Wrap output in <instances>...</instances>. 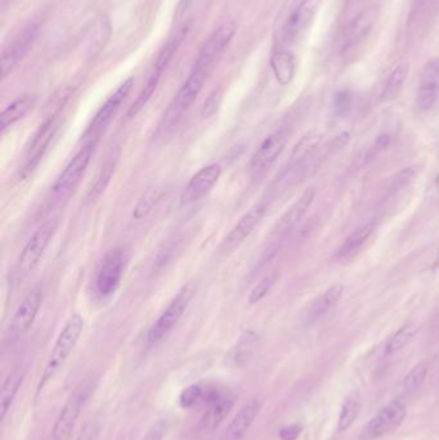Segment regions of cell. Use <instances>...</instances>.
Wrapping results in <instances>:
<instances>
[{
	"mask_svg": "<svg viewBox=\"0 0 439 440\" xmlns=\"http://www.w3.org/2000/svg\"><path fill=\"white\" fill-rule=\"evenodd\" d=\"M428 374V367L424 363H420L416 367H413L402 382V390L405 394H413L425 382Z\"/></svg>",
	"mask_w": 439,
	"mask_h": 440,
	"instance_id": "obj_35",
	"label": "cell"
},
{
	"mask_svg": "<svg viewBox=\"0 0 439 440\" xmlns=\"http://www.w3.org/2000/svg\"><path fill=\"white\" fill-rule=\"evenodd\" d=\"M359 409H361V398L357 392H353L352 394L346 396V401L340 411L339 421H338L339 431H344L352 425L358 416Z\"/></svg>",
	"mask_w": 439,
	"mask_h": 440,
	"instance_id": "obj_32",
	"label": "cell"
},
{
	"mask_svg": "<svg viewBox=\"0 0 439 440\" xmlns=\"http://www.w3.org/2000/svg\"><path fill=\"white\" fill-rule=\"evenodd\" d=\"M319 142H321V135L319 133H308L306 135H304L294 148L291 158H291L290 166L301 168L306 158H311L314 150L319 147Z\"/></svg>",
	"mask_w": 439,
	"mask_h": 440,
	"instance_id": "obj_29",
	"label": "cell"
},
{
	"mask_svg": "<svg viewBox=\"0 0 439 440\" xmlns=\"http://www.w3.org/2000/svg\"><path fill=\"white\" fill-rule=\"evenodd\" d=\"M36 102L35 94H25L20 98L14 99L11 105H8L0 116V131L4 132L7 128L25 118L30 110H33Z\"/></svg>",
	"mask_w": 439,
	"mask_h": 440,
	"instance_id": "obj_25",
	"label": "cell"
},
{
	"mask_svg": "<svg viewBox=\"0 0 439 440\" xmlns=\"http://www.w3.org/2000/svg\"><path fill=\"white\" fill-rule=\"evenodd\" d=\"M287 140L289 132L286 129H279L277 132L269 134L250 160V173L258 177L266 173L282 153L284 148L286 147Z\"/></svg>",
	"mask_w": 439,
	"mask_h": 440,
	"instance_id": "obj_12",
	"label": "cell"
},
{
	"mask_svg": "<svg viewBox=\"0 0 439 440\" xmlns=\"http://www.w3.org/2000/svg\"><path fill=\"white\" fill-rule=\"evenodd\" d=\"M375 230H376V224L366 223L358 227L357 230H353L352 233L344 240V242L341 243L336 257L351 259L354 257L359 250L365 246V243L370 240V237L373 236Z\"/></svg>",
	"mask_w": 439,
	"mask_h": 440,
	"instance_id": "obj_24",
	"label": "cell"
},
{
	"mask_svg": "<svg viewBox=\"0 0 439 440\" xmlns=\"http://www.w3.org/2000/svg\"><path fill=\"white\" fill-rule=\"evenodd\" d=\"M234 404V398L231 394H222L217 401L207 404L205 414H202L199 422V429L202 431H213L214 429L220 426L223 420Z\"/></svg>",
	"mask_w": 439,
	"mask_h": 440,
	"instance_id": "obj_21",
	"label": "cell"
},
{
	"mask_svg": "<svg viewBox=\"0 0 439 440\" xmlns=\"http://www.w3.org/2000/svg\"><path fill=\"white\" fill-rule=\"evenodd\" d=\"M343 294H344V286L341 283H336L329 287L316 302H313L312 309L309 312V318L312 321H316L327 314L340 302Z\"/></svg>",
	"mask_w": 439,
	"mask_h": 440,
	"instance_id": "obj_27",
	"label": "cell"
},
{
	"mask_svg": "<svg viewBox=\"0 0 439 440\" xmlns=\"http://www.w3.org/2000/svg\"><path fill=\"white\" fill-rule=\"evenodd\" d=\"M220 101H222V93L220 91H214L209 97H207L205 103L201 108V118H209L213 116L215 112L220 108Z\"/></svg>",
	"mask_w": 439,
	"mask_h": 440,
	"instance_id": "obj_39",
	"label": "cell"
},
{
	"mask_svg": "<svg viewBox=\"0 0 439 440\" xmlns=\"http://www.w3.org/2000/svg\"><path fill=\"white\" fill-rule=\"evenodd\" d=\"M257 342H258V336L255 335V332L253 331L244 332L233 349L232 355H231L232 361L236 364H242L249 361V358L253 354Z\"/></svg>",
	"mask_w": 439,
	"mask_h": 440,
	"instance_id": "obj_33",
	"label": "cell"
},
{
	"mask_svg": "<svg viewBox=\"0 0 439 440\" xmlns=\"http://www.w3.org/2000/svg\"><path fill=\"white\" fill-rule=\"evenodd\" d=\"M271 66L281 86L290 84L295 75L294 56L287 51H276L271 57Z\"/></svg>",
	"mask_w": 439,
	"mask_h": 440,
	"instance_id": "obj_26",
	"label": "cell"
},
{
	"mask_svg": "<svg viewBox=\"0 0 439 440\" xmlns=\"http://www.w3.org/2000/svg\"><path fill=\"white\" fill-rule=\"evenodd\" d=\"M301 431L300 425H290V426L284 427L279 431V439L281 440H296Z\"/></svg>",
	"mask_w": 439,
	"mask_h": 440,
	"instance_id": "obj_42",
	"label": "cell"
},
{
	"mask_svg": "<svg viewBox=\"0 0 439 440\" xmlns=\"http://www.w3.org/2000/svg\"><path fill=\"white\" fill-rule=\"evenodd\" d=\"M41 302H43V291L39 286L33 287L31 291L27 292V295L24 297L19 308L14 312V319L11 324V329L14 336L19 337L25 335L27 331L31 329L39 313Z\"/></svg>",
	"mask_w": 439,
	"mask_h": 440,
	"instance_id": "obj_17",
	"label": "cell"
},
{
	"mask_svg": "<svg viewBox=\"0 0 439 440\" xmlns=\"http://www.w3.org/2000/svg\"><path fill=\"white\" fill-rule=\"evenodd\" d=\"M389 145H391V135H389V134H386V133H384V134H380L379 137L375 140L373 150H371L373 156L379 155L381 152L386 151Z\"/></svg>",
	"mask_w": 439,
	"mask_h": 440,
	"instance_id": "obj_41",
	"label": "cell"
},
{
	"mask_svg": "<svg viewBox=\"0 0 439 440\" xmlns=\"http://www.w3.org/2000/svg\"><path fill=\"white\" fill-rule=\"evenodd\" d=\"M58 218L49 219L40 225L38 230L33 232L31 237L27 240L26 245L21 251L20 257L16 265V275L19 278H25L30 275L35 267L38 265L41 257L44 255L49 243L53 238L56 230L58 228Z\"/></svg>",
	"mask_w": 439,
	"mask_h": 440,
	"instance_id": "obj_5",
	"label": "cell"
},
{
	"mask_svg": "<svg viewBox=\"0 0 439 440\" xmlns=\"http://www.w3.org/2000/svg\"><path fill=\"white\" fill-rule=\"evenodd\" d=\"M260 401L254 398L239 409V414L234 416L231 424L227 427L220 440H242L245 438L247 431L254 424L257 416L259 414Z\"/></svg>",
	"mask_w": 439,
	"mask_h": 440,
	"instance_id": "obj_20",
	"label": "cell"
},
{
	"mask_svg": "<svg viewBox=\"0 0 439 440\" xmlns=\"http://www.w3.org/2000/svg\"><path fill=\"white\" fill-rule=\"evenodd\" d=\"M167 433V420L156 421L142 440H162Z\"/></svg>",
	"mask_w": 439,
	"mask_h": 440,
	"instance_id": "obj_40",
	"label": "cell"
},
{
	"mask_svg": "<svg viewBox=\"0 0 439 440\" xmlns=\"http://www.w3.org/2000/svg\"><path fill=\"white\" fill-rule=\"evenodd\" d=\"M119 158L120 150L118 147L108 152L105 161L100 164V169L94 177L93 183L88 191V200H95V198H100L103 192L106 191V188L111 182L113 174H115V170H116Z\"/></svg>",
	"mask_w": 439,
	"mask_h": 440,
	"instance_id": "obj_22",
	"label": "cell"
},
{
	"mask_svg": "<svg viewBox=\"0 0 439 440\" xmlns=\"http://www.w3.org/2000/svg\"><path fill=\"white\" fill-rule=\"evenodd\" d=\"M162 196V190L160 187H151L148 188L143 196L140 198L138 204L135 206V209L133 211V217L140 220L143 218L147 217L153 208L156 206V204L159 203L160 198Z\"/></svg>",
	"mask_w": 439,
	"mask_h": 440,
	"instance_id": "obj_34",
	"label": "cell"
},
{
	"mask_svg": "<svg viewBox=\"0 0 439 440\" xmlns=\"http://www.w3.org/2000/svg\"><path fill=\"white\" fill-rule=\"evenodd\" d=\"M95 145L92 143L83 145L78 153L71 158L67 164L65 170L61 173L60 177L54 182L52 187V198L53 201H60L62 198H68L73 188L79 183L80 178L83 177L84 171L87 170L91 158L93 156Z\"/></svg>",
	"mask_w": 439,
	"mask_h": 440,
	"instance_id": "obj_9",
	"label": "cell"
},
{
	"mask_svg": "<svg viewBox=\"0 0 439 440\" xmlns=\"http://www.w3.org/2000/svg\"><path fill=\"white\" fill-rule=\"evenodd\" d=\"M266 211L267 206L264 203H259L253 206L250 210H247L223 240L224 250L233 249L239 246V243L244 242L259 225L262 219L266 215Z\"/></svg>",
	"mask_w": 439,
	"mask_h": 440,
	"instance_id": "obj_18",
	"label": "cell"
},
{
	"mask_svg": "<svg viewBox=\"0 0 439 440\" xmlns=\"http://www.w3.org/2000/svg\"><path fill=\"white\" fill-rule=\"evenodd\" d=\"M83 329H84V319L79 314H73L67 321L65 327L62 329L57 340L54 342V347L48 358L44 372L40 377V382L38 384V394L47 387L48 382L53 379L61 367L65 364L67 358L73 353V348L83 332Z\"/></svg>",
	"mask_w": 439,
	"mask_h": 440,
	"instance_id": "obj_2",
	"label": "cell"
},
{
	"mask_svg": "<svg viewBox=\"0 0 439 440\" xmlns=\"http://www.w3.org/2000/svg\"><path fill=\"white\" fill-rule=\"evenodd\" d=\"M124 270V254L120 249L110 250L107 252L95 278V289L102 296L113 294L121 282Z\"/></svg>",
	"mask_w": 439,
	"mask_h": 440,
	"instance_id": "obj_13",
	"label": "cell"
},
{
	"mask_svg": "<svg viewBox=\"0 0 439 440\" xmlns=\"http://www.w3.org/2000/svg\"><path fill=\"white\" fill-rule=\"evenodd\" d=\"M376 17H378L376 8H368L362 11L349 24V26L346 27L341 44V52H349L353 48H357L365 38H367V35L371 33V29L376 22Z\"/></svg>",
	"mask_w": 439,
	"mask_h": 440,
	"instance_id": "obj_19",
	"label": "cell"
},
{
	"mask_svg": "<svg viewBox=\"0 0 439 440\" xmlns=\"http://www.w3.org/2000/svg\"><path fill=\"white\" fill-rule=\"evenodd\" d=\"M322 0H301L299 6L295 8L293 14L287 19L286 24L282 31V39L285 44H293L301 34L306 31V27L311 25L313 19L319 12Z\"/></svg>",
	"mask_w": 439,
	"mask_h": 440,
	"instance_id": "obj_15",
	"label": "cell"
},
{
	"mask_svg": "<svg viewBox=\"0 0 439 440\" xmlns=\"http://www.w3.org/2000/svg\"><path fill=\"white\" fill-rule=\"evenodd\" d=\"M418 326L413 323L405 324L403 327L394 332L386 345V354L392 355L399 350L405 348L410 342H413V337L418 334Z\"/></svg>",
	"mask_w": 439,
	"mask_h": 440,
	"instance_id": "obj_31",
	"label": "cell"
},
{
	"mask_svg": "<svg viewBox=\"0 0 439 440\" xmlns=\"http://www.w3.org/2000/svg\"><path fill=\"white\" fill-rule=\"evenodd\" d=\"M236 30L237 26L234 21H226L217 27L200 48L199 56L195 61L193 68H199L207 73L214 62L220 58V54L224 52V49L231 43Z\"/></svg>",
	"mask_w": 439,
	"mask_h": 440,
	"instance_id": "obj_10",
	"label": "cell"
},
{
	"mask_svg": "<svg viewBox=\"0 0 439 440\" xmlns=\"http://www.w3.org/2000/svg\"><path fill=\"white\" fill-rule=\"evenodd\" d=\"M408 70H410L408 63H401L393 70L389 79L386 81L381 98L384 101H393L398 97L408 76Z\"/></svg>",
	"mask_w": 439,
	"mask_h": 440,
	"instance_id": "obj_30",
	"label": "cell"
},
{
	"mask_svg": "<svg viewBox=\"0 0 439 440\" xmlns=\"http://www.w3.org/2000/svg\"><path fill=\"white\" fill-rule=\"evenodd\" d=\"M439 101V58L428 61L420 73L416 106L420 111L432 110Z\"/></svg>",
	"mask_w": 439,
	"mask_h": 440,
	"instance_id": "obj_14",
	"label": "cell"
},
{
	"mask_svg": "<svg viewBox=\"0 0 439 440\" xmlns=\"http://www.w3.org/2000/svg\"><path fill=\"white\" fill-rule=\"evenodd\" d=\"M202 395H204V389L201 388L200 385L187 387L180 395V407L185 408V409L193 407L197 401L202 399Z\"/></svg>",
	"mask_w": 439,
	"mask_h": 440,
	"instance_id": "obj_37",
	"label": "cell"
},
{
	"mask_svg": "<svg viewBox=\"0 0 439 440\" xmlns=\"http://www.w3.org/2000/svg\"><path fill=\"white\" fill-rule=\"evenodd\" d=\"M193 0H180V4H178V8H177V17H180V16H183V14H186L187 11H188V8L191 7V4H192Z\"/></svg>",
	"mask_w": 439,
	"mask_h": 440,
	"instance_id": "obj_44",
	"label": "cell"
},
{
	"mask_svg": "<svg viewBox=\"0 0 439 440\" xmlns=\"http://www.w3.org/2000/svg\"><path fill=\"white\" fill-rule=\"evenodd\" d=\"M162 70L159 67L153 66L151 73L147 78L146 84L142 88L138 98L135 99L133 105L130 106L129 111H128V118H135L142 108L147 105V102L151 99L153 93L156 91V88L159 86L160 79H161V75H162Z\"/></svg>",
	"mask_w": 439,
	"mask_h": 440,
	"instance_id": "obj_28",
	"label": "cell"
},
{
	"mask_svg": "<svg viewBox=\"0 0 439 440\" xmlns=\"http://www.w3.org/2000/svg\"><path fill=\"white\" fill-rule=\"evenodd\" d=\"M192 294L193 290L188 285L183 286L177 292L173 300L169 302L167 309L160 314L159 318L151 326V329H148L147 332L148 344H156L162 340L173 329L174 326L180 322V318L190 304Z\"/></svg>",
	"mask_w": 439,
	"mask_h": 440,
	"instance_id": "obj_8",
	"label": "cell"
},
{
	"mask_svg": "<svg viewBox=\"0 0 439 440\" xmlns=\"http://www.w3.org/2000/svg\"><path fill=\"white\" fill-rule=\"evenodd\" d=\"M133 84V78H129L125 81H123L116 88V91L106 99V102L100 106V110L94 115L93 120L91 121V124L88 125L87 131L81 137L83 145H88V143L97 145L98 143L102 134L106 132L107 126L113 121L115 113L132 91Z\"/></svg>",
	"mask_w": 439,
	"mask_h": 440,
	"instance_id": "obj_6",
	"label": "cell"
},
{
	"mask_svg": "<svg viewBox=\"0 0 439 440\" xmlns=\"http://www.w3.org/2000/svg\"><path fill=\"white\" fill-rule=\"evenodd\" d=\"M222 168L220 164H210L197 171L187 184L182 193L180 201L183 205L193 204L207 196L214 185L220 180Z\"/></svg>",
	"mask_w": 439,
	"mask_h": 440,
	"instance_id": "obj_16",
	"label": "cell"
},
{
	"mask_svg": "<svg viewBox=\"0 0 439 440\" xmlns=\"http://www.w3.org/2000/svg\"><path fill=\"white\" fill-rule=\"evenodd\" d=\"M97 430H98L97 424L94 421H89L84 425L76 440H94Z\"/></svg>",
	"mask_w": 439,
	"mask_h": 440,
	"instance_id": "obj_43",
	"label": "cell"
},
{
	"mask_svg": "<svg viewBox=\"0 0 439 440\" xmlns=\"http://www.w3.org/2000/svg\"><path fill=\"white\" fill-rule=\"evenodd\" d=\"M61 116L58 112H53L46 121L40 125L38 131L33 133V137L29 140L26 150L24 153V160L20 166V177L26 178L35 170V168L39 165L40 161L44 158V155L49 150V145L52 143L54 137L60 129Z\"/></svg>",
	"mask_w": 439,
	"mask_h": 440,
	"instance_id": "obj_4",
	"label": "cell"
},
{
	"mask_svg": "<svg viewBox=\"0 0 439 440\" xmlns=\"http://www.w3.org/2000/svg\"><path fill=\"white\" fill-rule=\"evenodd\" d=\"M273 285H274V278H273V277H266V278H263V280L252 290L250 296H249V302H250V304H257V302H259L260 300H263V299L269 294V291L272 289Z\"/></svg>",
	"mask_w": 439,
	"mask_h": 440,
	"instance_id": "obj_38",
	"label": "cell"
},
{
	"mask_svg": "<svg viewBox=\"0 0 439 440\" xmlns=\"http://www.w3.org/2000/svg\"><path fill=\"white\" fill-rule=\"evenodd\" d=\"M353 108V94L349 91H341L336 93L334 98V111L340 116L346 118L348 116Z\"/></svg>",
	"mask_w": 439,
	"mask_h": 440,
	"instance_id": "obj_36",
	"label": "cell"
},
{
	"mask_svg": "<svg viewBox=\"0 0 439 440\" xmlns=\"http://www.w3.org/2000/svg\"><path fill=\"white\" fill-rule=\"evenodd\" d=\"M316 193L317 191L314 187L306 188V191L301 193V196L287 209L286 213L279 218V222L273 227L272 232L267 240L266 250L262 254L263 263L269 262L277 254L287 236L300 223V220L304 218L306 211L311 208L316 198Z\"/></svg>",
	"mask_w": 439,
	"mask_h": 440,
	"instance_id": "obj_1",
	"label": "cell"
},
{
	"mask_svg": "<svg viewBox=\"0 0 439 440\" xmlns=\"http://www.w3.org/2000/svg\"><path fill=\"white\" fill-rule=\"evenodd\" d=\"M406 417V407L402 401H393L381 408L378 414L368 421L361 433V439H379L384 435L392 433L401 426Z\"/></svg>",
	"mask_w": 439,
	"mask_h": 440,
	"instance_id": "obj_11",
	"label": "cell"
},
{
	"mask_svg": "<svg viewBox=\"0 0 439 440\" xmlns=\"http://www.w3.org/2000/svg\"><path fill=\"white\" fill-rule=\"evenodd\" d=\"M207 71H202L199 68H193L188 79L185 81L177 96L174 97L172 103L167 107V112L162 118V121L160 124L159 133L165 135L170 132L177 125L180 124V120L185 116L193 102L199 97L200 92L204 86L205 79H207Z\"/></svg>",
	"mask_w": 439,
	"mask_h": 440,
	"instance_id": "obj_3",
	"label": "cell"
},
{
	"mask_svg": "<svg viewBox=\"0 0 439 440\" xmlns=\"http://www.w3.org/2000/svg\"><path fill=\"white\" fill-rule=\"evenodd\" d=\"M93 382H86L75 389L71 396L67 399L61 409L53 426V440H67L73 433L80 412L87 404L88 399L94 392Z\"/></svg>",
	"mask_w": 439,
	"mask_h": 440,
	"instance_id": "obj_7",
	"label": "cell"
},
{
	"mask_svg": "<svg viewBox=\"0 0 439 440\" xmlns=\"http://www.w3.org/2000/svg\"><path fill=\"white\" fill-rule=\"evenodd\" d=\"M434 268H439V246L438 251H437V257H435V260H434Z\"/></svg>",
	"mask_w": 439,
	"mask_h": 440,
	"instance_id": "obj_45",
	"label": "cell"
},
{
	"mask_svg": "<svg viewBox=\"0 0 439 440\" xmlns=\"http://www.w3.org/2000/svg\"><path fill=\"white\" fill-rule=\"evenodd\" d=\"M26 372L22 368H16L8 374L0 389V419L6 420L9 409L14 404V398L25 380Z\"/></svg>",
	"mask_w": 439,
	"mask_h": 440,
	"instance_id": "obj_23",
	"label": "cell"
}]
</instances>
